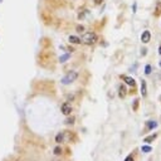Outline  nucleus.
<instances>
[{"label": "nucleus", "instance_id": "25", "mask_svg": "<svg viewBox=\"0 0 161 161\" xmlns=\"http://www.w3.org/2000/svg\"><path fill=\"white\" fill-rule=\"evenodd\" d=\"M159 66H160V67H161V60H160V63H159Z\"/></svg>", "mask_w": 161, "mask_h": 161}, {"label": "nucleus", "instance_id": "4", "mask_svg": "<svg viewBox=\"0 0 161 161\" xmlns=\"http://www.w3.org/2000/svg\"><path fill=\"white\" fill-rule=\"evenodd\" d=\"M150 39H151V33L149 32V30L142 32V34H141V42H142L144 44H147L149 42H150Z\"/></svg>", "mask_w": 161, "mask_h": 161}, {"label": "nucleus", "instance_id": "22", "mask_svg": "<svg viewBox=\"0 0 161 161\" xmlns=\"http://www.w3.org/2000/svg\"><path fill=\"white\" fill-rule=\"evenodd\" d=\"M146 49H142V51H141V56H146Z\"/></svg>", "mask_w": 161, "mask_h": 161}, {"label": "nucleus", "instance_id": "6", "mask_svg": "<svg viewBox=\"0 0 161 161\" xmlns=\"http://www.w3.org/2000/svg\"><path fill=\"white\" fill-rule=\"evenodd\" d=\"M122 79H124L128 86H132V87L135 86V79H133L132 77H130V76H122Z\"/></svg>", "mask_w": 161, "mask_h": 161}, {"label": "nucleus", "instance_id": "26", "mask_svg": "<svg viewBox=\"0 0 161 161\" xmlns=\"http://www.w3.org/2000/svg\"><path fill=\"white\" fill-rule=\"evenodd\" d=\"M160 79H161V73H160Z\"/></svg>", "mask_w": 161, "mask_h": 161}, {"label": "nucleus", "instance_id": "20", "mask_svg": "<svg viewBox=\"0 0 161 161\" xmlns=\"http://www.w3.org/2000/svg\"><path fill=\"white\" fill-rule=\"evenodd\" d=\"M73 121H74V117H72V118H68L66 122H67V124H73Z\"/></svg>", "mask_w": 161, "mask_h": 161}, {"label": "nucleus", "instance_id": "8", "mask_svg": "<svg viewBox=\"0 0 161 161\" xmlns=\"http://www.w3.org/2000/svg\"><path fill=\"white\" fill-rule=\"evenodd\" d=\"M68 40H69V43H72V44H79L80 43V38L76 37V35H69Z\"/></svg>", "mask_w": 161, "mask_h": 161}, {"label": "nucleus", "instance_id": "18", "mask_svg": "<svg viewBox=\"0 0 161 161\" xmlns=\"http://www.w3.org/2000/svg\"><path fill=\"white\" fill-rule=\"evenodd\" d=\"M83 30H84V28H83V25H78V26H77V32H78V33H82V32H83Z\"/></svg>", "mask_w": 161, "mask_h": 161}, {"label": "nucleus", "instance_id": "9", "mask_svg": "<svg viewBox=\"0 0 161 161\" xmlns=\"http://www.w3.org/2000/svg\"><path fill=\"white\" fill-rule=\"evenodd\" d=\"M146 127L149 130H154L158 127V122H155V121H147L146 122Z\"/></svg>", "mask_w": 161, "mask_h": 161}, {"label": "nucleus", "instance_id": "14", "mask_svg": "<svg viewBox=\"0 0 161 161\" xmlns=\"http://www.w3.org/2000/svg\"><path fill=\"white\" fill-rule=\"evenodd\" d=\"M141 151L145 152V154H147V152H151L152 151V147L151 146H146V145H145V146L141 147Z\"/></svg>", "mask_w": 161, "mask_h": 161}, {"label": "nucleus", "instance_id": "19", "mask_svg": "<svg viewBox=\"0 0 161 161\" xmlns=\"http://www.w3.org/2000/svg\"><path fill=\"white\" fill-rule=\"evenodd\" d=\"M125 161H133V158H132V155H128L127 158L125 159Z\"/></svg>", "mask_w": 161, "mask_h": 161}, {"label": "nucleus", "instance_id": "7", "mask_svg": "<svg viewBox=\"0 0 161 161\" xmlns=\"http://www.w3.org/2000/svg\"><path fill=\"white\" fill-rule=\"evenodd\" d=\"M125 96H126V87L124 86V84H121V86L118 87V97L124 98Z\"/></svg>", "mask_w": 161, "mask_h": 161}, {"label": "nucleus", "instance_id": "16", "mask_svg": "<svg viewBox=\"0 0 161 161\" xmlns=\"http://www.w3.org/2000/svg\"><path fill=\"white\" fill-rule=\"evenodd\" d=\"M54 154H56V155L62 154V149H60V147H56V149H54Z\"/></svg>", "mask_w": 161, "mask_h": 161}, {"label": "nucleus", "instance_id": "13", "mask_svg": "<svg viewBox=\"0 0 161 161\" xmlns=\"http://www.w3.org/2000/svg\"><path fill=\"white\" fill-rule=\"evenodd\" d=\"M63 140H64V133H63V132H59L58 135H57V137H56V141H57L58 144H60Z\"/></svg>", "mask_w": 161, "mask_h": 161}, {"label": "nucleus", "instance_id": "17", "mask_svg": "<svg viewBox=\"0 0 161 161\" xmlns=\"http://www.w3.org/2000/svg\"><path fill=\"white\" fill-rule=\"evenodd\" d=\"M137 106H139V99H135V102H133V110H137Z\"/></svg>", "mask_w": 161, "mask_h": 161}, {"label": "nucleus", "instance_id": "5", "mask_svg": "<svg viewBox=\"0 0 161 161\" xmlns=\"http://www.w3.org/2000/svg\"><path fill=\"white\" fill-rule=\"evenodd\" d=\"M141 94H142V97H146L147 96V84L145 79L141 80Z\"/></svg>", "mask_w": 161, "mask_h": 161}, {"label": "nucleus", "instance_id": "3", "mask_svg": "<svg viewBox=\"0 0 161 161\" xmlns=\"http://www.w3.org/2000/svg\"><path fill=\"white\" fill-rule=\"evenodd\" d=\"M60 110H62V113L66 115V116H68V115L72 113V105L69 102H64L62 107H60Z\"/></svg>", "mask_w": 161, "mask_h": 161}, {"label": "nucleus", "instance_id": "23", "mask_svg": "<svg viewBox=\"0 0 161 161\" xmlns=\"http://www.w3.org/2000/svg\"><path fill=\"white\" fill-rule=\"evenodd\" d=\"M133 13H136V3L133 4Z\"/></svg>", "mask_w": 161, "mask_h": 161}, {"label": "nucleus", "instance_id": "21", "mask_svg": "<svg viewBox=\"0 0 161 161\" xmlns=\"http://www.w3.org/2000/svg\"><path fill=\"white\" fill-rule=\"evenodd\" d=\"M103 0H94V4L96 5H99V4H102Z\"/></svg>", "mask_w": 161, "mask_h": 161}, {"label": "nucleus", "instance_id": "15", "mask_svg": "<svg viewBox=\"0 0 161 161\" xmlns=\"http://www.w3.org/2000/svg\"><path fill=\"white\" fill-rule=\"evenodd\" d=\"M151 69H152V68H151L150 64H146V67H145V73H146V74L149 76V74L151 73Z\"/></svg>", "mask_w": 161, "mask_h": 161}, {"label": "nucleus", "instance_id": "24", "mask_svg": "<svg viewBox=\"0 0 161 161\" xmlns=\"http://www.w3.org/2000/svg\"><path fill=\"white\" fill-rule=\"evenodd\" d=\"M159 53H160V54H161V45H160V47H159Z\"/></svg>", "mask_w": 161, "mask_h": 161}, {"label": "nucleus", "instance_id": "11", "mask_svg": "<svg viewBox=\"0 0 161 161\" xmlns=\"http://www.w3.org/2000/svg\"><path fill=\"white\" fill-rule=\"evenodd\" d=\"M161 14V1H156V8H155V15L159 17Z\"/></svg>", "mask_w": 161, "mask_h": 161}, {"label": "nucleus", "instance_id": "12", "mask_svg": "<svg viewBox=\"0 0 161 161\" xmlns=\"http://www.w3.org/2000/svg\"><path fill=\"white\" fill-rule=\"evenodd\" d=\"M156 136H158V135H156V133H154V135H151V136H147V137H145V139H144V141H145V142H147V144H150L151 141H154V140L156 139Z\"/></svg>", "mask_w": 161, "mask_h": 161}, {"label": "nucleus", "instance_id": "2", "mask_svg": "<svg viewBox=\"0 0 161 161\" xmlns=\"http://www.w3.org/2000/svg\"><path fill=\"white\" fill-rule=\"evenodd\" d=\"M77 78H78V73H77V72L71 71V72H68V73L64 76L60 82H62V84H71L72 82H74Z\"/></svg>", "mask_w": 161, "mask_h": 161}, {"label": "nucleus", "instance_id": "27", "mask_svg": "<svg viewBox=\"0 0 161 161\" xmlns=\"http://www.w3.org/2000/svg\"><path fill=\"white\" fill-rule=\"evenodd\" d=\"M1 1H3V0H0V3H1Z\"/></svg>", "mask_w": 161, "mask_h": 161}, {"label": "nucleus", "instance_id": "1", "mask_svg": "<svg viewBox=\"0 0 161 161\" xmlns=\"http://www.w3.org/2000/svg\"><path fill=\"white\" fill-rule=\"evenodd\" d=\"M97 42V35L93 32H87L82 34V38H80V43L87 44V45H92Z\"/></svg>", "mask_w": 161, "mask_h": 161}, {"label": "nucleus", "instance_id": "10", "mask_svg": "<svg viewBox=\"0 0 161 161\" xmlns=\"http://www.w3.org/2000/svg\"><path fill=\"white\" fill-rule=\"evenodd\" d=\"M71 53H66V54H63V56H60V58H59V62L60 63H64V62H67L68 59L71 58Z\"/></svg>", "mask_w": 161, "mask_h": 161}]
</instances>
